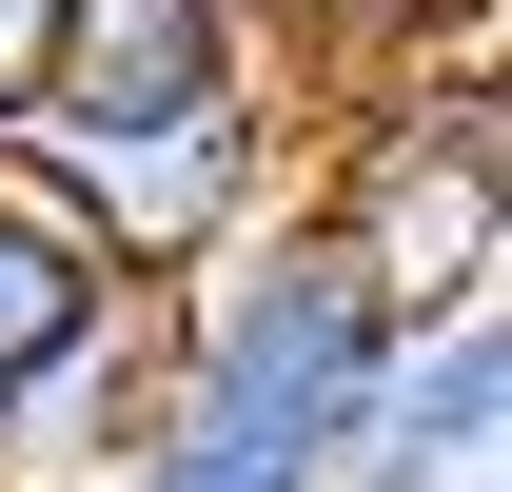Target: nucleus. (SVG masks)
I'll return each instance as SVG.
<instances>
[{"instance_id":"obj_7","label":"nucleus","mask_w":512,"mask_h":492,"mask_svg":"<svg viewBox=\"0 0 512 492\" xmlns=\"http://www.w3.org/2000/svg\"><path fill=\"white\" fill-rule=\"evenodd\" d=\"M237 20H256L296 79H355V60H414L434 20H493V0H237Z\"/></svg>"},{"instance_id":"obj_4","label":"nucleus","mask_w":512,"mask_h":492,"mask_svg":"<svg viewBox=\"0 0 512 492\" xmlns=\"http://www.w3.org/2000/svg\"><path fill=\"white\" fill-rule=\"evenodd\" d=\"M335 492H512V296L394 315L375 394L335 433Z\"/></svg>"},{"instance_id":"obj_1","label":"nucleus","mask_w":512,"mask_h":492,"mask_svg":"<svg viewBox=\"0 0 512 492\" xmlns=\"http://www.w3.org/2000/svg\"><path fill=\"white\" fill-rule=\"evenodd\" d=\"M296 138H316V79L237 60V79H178V99H20L0 178L40 197L99 276L178 296L197 256H237L256 217H296Z\"/></svg>"},{"instance_id":"obj_10","label":"nucleus","mask_w":512,"mask_h":492,"mask_svg":"<svg viewBox=\"0 0 512 492\" xmlns=\"http://www.w3.org/2000/svg\"><path fill=\"white\" fill-rule=\"evenodd\" d=\"M40 20H60V0H0V119L40 99Z\"/></svg>"},{"instance_id":"obj_6","label":"nucleus","mask_w":512,"mask_h":492,"mask_svg":"<svg viewBox=\"0 0 512 492\" xmlns=\"http://www.w3.org/2000/svg\"><path fill=\"white\" fill-rule=\"evenodd\" d=\"M276 60L237 0H60L40 20V99H178V79H237Z\"/></svg>"},{"instance_id":"obj_5","label":"nucleus","mask_w":512,"mask_h":492,"mask_svg":"<svg viewBox=\"0 0 512 492\" xmlns=\"http://www.w3.org/2000/svg\"><path fill=\"white\" fill-rule=\"evenodd\" d=\"M138 433H158V296L99 276V296L0 374V492H119Z\"/></svg>"},{"instance_id":"obj_3","label":"nucleus","mask_w":512,"mask_h":492,"mask_svg":"<svg viewBox=\"0 0 512 492\" xmlns=\"http://www.w3.org/2000/svg\"><path fill=\"white\" fill-rule=\"evenodd\" d=\"M375 355H394V296L316 237V217H256L237 256H197L178 296H158V433L335 492V433H355Z\"/></svg>"},{"instance_id":"obj_8","label":"nucleus","mask_w":512,"mask_h":492,"mask_svg":"<svg viewBox=\"0 0 512 492\" xmlns=\"http://www.w3.org/2000/svg\"><path fill=\"white\" fill-rule=\"evenodd\" d=\"M79 296H99V256H79V237H60V217H40V197L0 178V374L40 355V335H60V315H79Z\"/></svg>"},{"instance_id":"obj_2","label":"nucleus","mask_w":512,"mask_h":492,"mask_svg":"<svg viewBox=\"0 0 512 492\" xmlns=\"http://www.w3.org/2000/svg\"><path fill=\"white\" fill-rule=\"evenodd\" d=\"M296 217H316L394 315L512 296V99H493V20L473 40H414V60L316 79V138H296Z\"/></svg>"},{"instance_id":"obj_9","label":"nucleus","mask_w":512,"mask_h":492,"mask_svg":"<svg viewBox=\"0 0 512 492\" xmlns=\"http://www.w3.org/2000/svg\"><path fill=\"white\" fill-rule=\"evenodd\" d=\"M119 492H296V473H256V453H197V433H138V473Z\"/></svg>"}]
</instances>
